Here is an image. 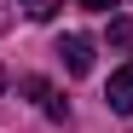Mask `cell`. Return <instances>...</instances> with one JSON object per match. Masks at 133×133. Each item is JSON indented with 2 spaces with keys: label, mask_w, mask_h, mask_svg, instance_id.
Returning a JSON list of instances; mask_svg holds the SVG:
<instances>
[{
  "label": "cell",
  "mask_w": 133,
  "mask_h": 133,
  "mask_svg": "<svg viewBox=\"0 0 133 133\" xmlns=\"http://www.w3.org/2000/svg\"><path fill=\"white\" fill-rule=\"evenodd\" d=\"M23 93L35 98V110H41V116H52V122H64V116H70V104L58 98V87H52V81H41V75H23Z\"/></svg>",
  "instance_id": "cell-1"
},
{
  "label": "cell",
  "mask_w": 133,
  "mask_h": 133,
  "mask_svg": "<svg viewBox=\"0 0 133 133\" xmlns=\"http://www.w3.org/2000/svg\"><path fill=\"white\" fill-rule=\"evenodd\" d=\"M58 52H64V70H70V75H87V70H93V41H87V35H64Z\"/></svg>",
  "instance_id": "cell-2"
},
{
  "label": "cell",
  "mask_w": 133,
  "mask_h": 133,
  "mask_svg": "<svg viewBox=\"0 0 133 133\" xmlns=\"http://www.w3.org/2000/svg\"><path fill=\"white\" fill-rule=\"evenodd\" d=\"M104 104L116 110V116H133V64L110 75V87H104Z\"/></svg>",
  "instance_id": "cell-3"
},
{
  "label": "cell",
  "mask_w": 133,
  "mask_h": 133,
  "mask_svg": "<svg viewBox=\"0 0 133 133\" xmlns=\"http://www.w3.org/2000/svg\"><path fill=\"white\" fill-rule=\"evenodd\" d=\"M110 46H116V52H133V17H110Z\"/></svg>",
  "instance_id": "cell-4"
},
{
  "label": "cell",
  "mask_w": 133,
  "mask_h": 133,
  "mask_svg": "<svg viewBox=\"0 0 133 133\" xmlns=\"http://www.w3.org/2000/svg\"><path fill=\"white\" fill-rule=\"evenodd\" d=\"M17 6H23V12L35 17V23H52V17H58V6H64V0H17Z\"/></svg>",
  "instance_id": "cell-5"
},
{
  "label": "cell",
  "mask_w": 133,
  "mask_h": 133,
  "mask_svg": "<svg viewBox=\"0 0 133 133\" xmlns=\"http://www.w3.org/2000/svg\"><path fill=\"white\" fill-rule=\"evenodd\" d=\"M75 6H87V12H110L116 0H75Z\"/></svg>",
  "instance_id": "cell-6"
},
{
  "label": "cell",
  "mask_w": 133,
  "mask_h": 133,
  "mask_svg": "<svg viewBox=\"0 0 133 133\" xmlns=\"http://www.w3.org/2000/svg\"><path fill=\"white\" fill-rule=\"evenodd\" d=\"M0 87H6V70H0Z\"/></svg>",
  "instance_id": "cell-7"
}]
</instances>
